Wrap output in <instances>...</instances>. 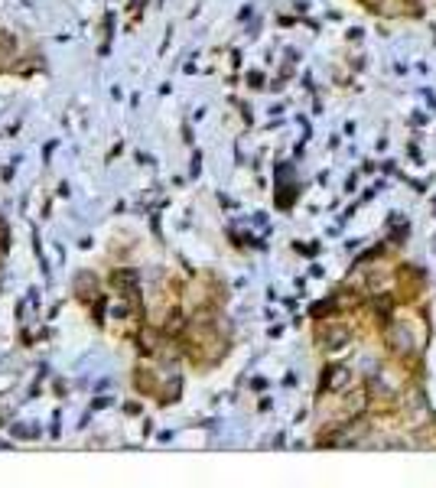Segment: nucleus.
Returning <instances> with one entry per match:
<instances>
[{
    "label": "nucleus",
    "instance_id": "nucleus-2",
    "mask_svg": "<svg viewBox=\"0 0 436 488\" xmlns=\"http://www.w3.org/2000/svg\"><path fill=\"white\" fill-rule=\"evenodd\" d=\"M345 384H349V372H345V368H332L329 387H345Z\"/></svg>",
    "mask_w": 436,
    "mask_h": 488
},
{
    "label": "nucleus",
    "instance_id": "nucleus-1",
    "mask_svg": "<svg viewBox=\"0 0 436 488\" xmlns=\"http://www.w3.org/2000/svg\"><path fill=\"white\" fill-rule=\"evenodd\" d=\"M326 342H329V349H342V345L349 342V329H332L329 336H326Z\"/></svg>",
    "mask_w": 436,
    "mask_h": 488
},
{
    "label": "nucleus",
    "instance_id": "nucleus-3",
    "mask_svg": "<svg viewBox=\"0 0 436 488\" xmlns=\"http://www.w3.org/2000/svg\"><path fill=\"white\" fill-rule=\"evenodd\" d=\"M365 3H368V7H372V10H378V7H381L384 0H365Z\"/></svg>",
    "mask_w": 436,
    "mask_h": 488
}]
</instances>
